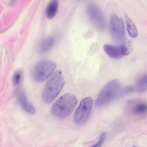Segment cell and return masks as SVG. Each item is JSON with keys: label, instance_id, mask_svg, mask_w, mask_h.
I'll list each match as a JSON object with an SVG mask.
<instances>
[{"label": "cell", "instance_id": "obj_16", "mask_svg": "<svg viewBox=\"0 0 147 147\" xmlns=\"http://www.w3.org/2000/svg\"><path fill=\"white\" fill-rule=\"evenodd\" d=\"M137 84L140 88H145L147 85V74L140 78L138 80Z\"/></svg>", "mask_w": 147, "mask_h": 147}, {"label": "cell", "instance_id": "obj_14", "mask_svg": "<svg viewBox=\"0 0 147 147\" xmlns=\"http://www.w3.org/2000/svg\"><path fill=\"white\" fill-rule=\"evenodd\" d=\"M147 109V107L144 103H140L136 105L134 108V112L138 114H142L145 113Z\"/></svg>", "mask_w": 147, "mask_h": 147}, {"label": "cell", "instance_id": "obj_18", "mask_svg": "<svg viewBox=\"0 0 147 147\" xmlns=\"http://www.w3.org/2000/svg\"></svg>", "mask_w": 147, "mask_h": 147}, {"label": "cell", "instance_id": "obj_3", "mask_svg": "<svg viewBox=\"0 0 147 147\" xmlns=\"http://www.w3.org/2000/svg\"><path fill=\"white\" fill-rule=\"evenodd\" d=\"M120 86V82L116 79L109 81L99 93L96 101V106L101 107L113 100L118 93Z\"/></svg>", "mask_w": 147, "mask_h": 147}, {"label": "cell", "instance_id": "obj_12", "mask_svg": "<svg viewBox=\"0 0 147 147\" xmlns=\"http://www.w3.org/2000/svg\"><path fill=\"white\" fill-rule=\"evenodd\" d=\"M55 39L53 36H49L44 39L40 45V50L42 53L46 52L50 50L53 47Z\"/></svg>", "mask_w": 147, "mask_h": 147}, {"label": "cell", "instance_id": "obj_9", "mask_svg": "<svg viewBox=\"0 0 147 147\" xmlns=\"http://www.w3.org/2000/svg\"><path fill=\"white\" fill-rule=\"evenodd\" d=\"M103 49L105 53L109 57L113 59H118L123 56L121 47L110 44H105Z\"/></svg>", "mask_w": 147, "mask_h": 147}, {"label": "cell", "instance_id": "obj_11", "mask_svg": "<svg viewBox=\"0 0 147 147\" xmlns=\"http://www.w3.org/2000/svg\"><path fill=\"white\" fill-rule=\"evenodd\" d=\"M125 17L127 30L129 35L132 38L136 37L138 32L135 24L127 15Z\"/></svg>", "mask_w": 147, "mask_h": 147}, {"label": "cell", "instance_id": "obj_17", "mask_svg": "<svg viewBox=\"0 0 147 147\" xmlns=\"http://www.w3.org/2000/svg\"><path fill=\"white\" fill-rule=\"evenodd\" d=\"M106 133L105 132L102 133L97 142L90 147H100L106 138Z\"/></svg>", "mask_w": 147, "mask_h": 147}, {"label": "cell", "instance_id": "obj_10", "mask_svg": "<svg viewBox=\"0 0 147 147\" xmlns=\"http://www.w3.org/2000/svg\"><path fill=\"white\" fill-rule=\"evenodd\" d=\"M58 3L57 1H50L46 8V13L47 17L49 19H53L55 16L58 9Z\"/></svg>", "mask_w": 147, "mask_h": 147}, {"label": "cell", "instance_id": "obj_1", "mask_svg": "<svg viewBox=\"0 0 147 147\" xmlns=\"http://www.w3.org/2000/svg\"><path fill=\"white\" fill-rule=\"evenodd\" d=\"M65 80L60 70L55 72L46 83L42 94L43 101L49 103L56 97L63 88Z\"/></svg>", "mask_w": 147, "mask_h": 147}, {"label": "cell", "instance_id": "obj_13", "mask_svg": "<svg viewBox=\"0 0 147 147\" xmlns=\"http://www.w3.org/2000/svg\"><path fill=\"white\" fill-rule=\"evenodd\" d=\"M120 46L123 56L129 55L132 50V42L130 40L121 44Z\"/></svg>", "mask_w": 147, "mask_h": 147}, {"label": "cell", "instance_id": "obj_8", "mask_svg": "<svg viewBox=\"0 0 147 147\" xmlns=\"http://www.w3.org/2000/svg\"><path fill=\"white\" fill-rule=\"evenodd\" d=\"M17 98L19 103L26 112L31 115L34 114L35 113V110L34 108L28 101L24 90H21L18 92Z\"/></svg>", "mask_w": 147, "mask_h": 147}, {"label": "cell", "instance_id": "obj_15", "mask_svg": "<svg viewBox=\"0 0 147 147\" xmlns=\"http://www.w3.org/2000/svg\"><path fill=\"white\" fill-rule=\"evenodd\" d=\"M22 75V73L20 70L16 71L14 74L12 78V82L13 86L16 87L20 83Z\"/></svg>", "mask_w": 147, "mask_h": 147}, {"label": "cell", "instance_id": "obj_7", "mask_svg": "<svg viewBox=\"0 0 147 147\" xmlns=\"http://www.w3.org/2000/svg\"><path fill=\"white\" fill-rule=\"evenodd\" d=\"M88 9L90 19L94 25L98 28L102 30L105 27V21L100 9L95 4L90 3Z\"/></svg>", "mask_w": 147, "mask_h": 147}, {"label": "cell", "instance_id": "obj_5", "mask_svg": "<svg viewBox=\"0 0 147 147\" xmlns=\"http://www.w3.org/2000/svg\"><path fill=\"white\" fill-rule=\"evenodd\" d=\"M93 100L90 97L82 99L76 109L74 116V121L76 124L82 125L88 120L91 114Z\"/></svg>", "mask_w": 147, "mask_h": 147}, {"label": "cell", "instance_id": "obj_2", "mask_svg": "<svg viewBox=\"0 0 147 147\" xmlns=\"http://www.w3.org/2000/svg\"><path fill=\"white\" fill-rule=\"evenodd\" d=\"M77 103V99L74 95L65 93L54 103L51 108V113L57 118H64L74 110Z\"/></svg>", "mask_w": 147, "mask_h": 147}, {"label": "cell", "instance_id": "obj_4", "mask_svg": "<svg viewBox=\"0 0 147 147\" xmlns=\"http://www.w3.org/2000/svg\"><path fill=\"white\" fill-rule=\"evenodd\" d=\"M57 66L54 61L47 59L41 60L34 66L32 75L34 80L41 82L47 79L53 73Z\"/></svg>", "mask_w": 147, "mask_h": 147}, {"label": "cell", "instance_id": "obj_6", "mask_svg": "<svg viewBox=\"0 0 147 147\" xmlns=\"http://www.w3.org/2000/svg\"><path fill=\"white\" fill-rule=\"evenodd\" d=\"M110 33L113 40L117 43H123L125 37L123 21L115 13L111 14L110 20Z\"/></svg>", "mask_w": 147, "mask_h": 147}]
</instances>
